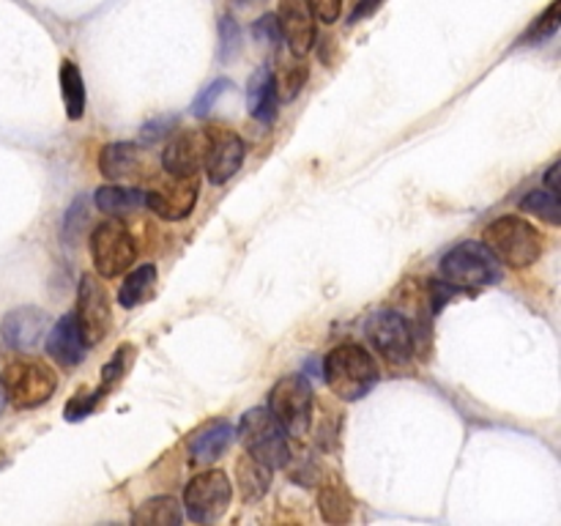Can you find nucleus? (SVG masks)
<instances>
[{
  "instance_id": "nucleus-1",
  "label": "nucleus",
  "mask_w": 561,
  "mask_h": 526,
  "mask_svg": "<svg viewBox=\"0 0 561 526\" xmlns=\"http://www.w3.org/2000/svg\"><path fill=\"white\" fill-rule=\"evenodd\" d=\"M323 378H327L329 389L340 400L354 403V400H362L365 395H370V389L376 387L381 373H378L376 359H373V354L365 345L343 343L334 345L327 354V359H323Z\"/></svg>"
},
{
  "instance_id": "nucleus-2",
  "label": "nucleus",
  "mask_w": 561,
  "mask_h": 526,
  "mask_svg": "<svg viewBox=\"0 0 561 526\" xmlns=\"http://www.w3.org/2000/svg\"><path fill=\"white\" fill-rule=\"evenodd\" d=\"M542 233L524 217L504 214L482 230V244L510 268H529L542 255Z\"/></svg>"
},
{
  "instance_id": "nucleus-3",
  "label": "nucleus",
  "mask_w": 561,
  "mask_h": 526,
  "mask_svg": "<svg viewBox=\"0 0 561 526\" xmlns=\"http://www.w3.org/2000/svg\"><path fill=\"white\" fill-rule=\"evenodd\" d=\"M442 277L455 290L474 294L496 283L499 261L482 241H460L442 258Z\"/></svg>"
},
{
  "instance_id": "nucleus-4",
  "label": "nucleus",
  "mask_w": 561,
  "mask_h": 526,
  "mask_svg": "<svg viewBox=\"0 0 561 526\" xmlns=\"http://www.w3.org/2000/svg\"><path fill=\"white\" fill-rule=\"evenodd\" d=\"M236 436L244 444L247 455L266 464L268 469H285L290 460L288 438H285V427L279 425L277 416L268 409H250L241 416Z\"/></svg>"
},
{
  "instance_id": "nucleus-5",
  "label": "nucleus",
  "mask_w": 561,
  "mask_h": 526,
  "mask_svg": "<svg viewBox=\"0 0 561 526\" xmlns=\"http://www.w3.org/2000/svg\"><path fill=\"white\" fill-rule=\"evenodd\" d=\"M0 378H3L5 400L14 409H36V405H44L53 398L55 389H58V373L49 365H44V362L31 359V356L9 362Z\"/></svg>"
},
{
  "instance_id": "nucleus-6",
  "label": "nucleus",
  "mask_w": 561,
  "mask_h": 526,
  "mask_svg": "<svg viewBox=\"0 0 561 526\" xmlns=\"http://www.w3.org/2000/svg\"><path fill=\"white\" fill-rule=\"evenodd\" d=\"M312 405H316V392L301 373L283 376L268 392V411L290 436H305L310 431Z\"/></svg>"
},
{
  "instance_id": "nucleus-7",
  "label": "nucleus",
  "mask_w": 561,
  "mask_h": 526,
  "mask_svg": "<svg viewBox=\"0 0 561 526\" xmlns=\"http://www.w3.org/2000/svg\"><path fill=\"white\" fill-rule=\"evenodd\" d=\"M91 258L102 277H121L135 263L137 244L118 217L104 219L91 230Z\"/></svg>"
},
{
  "instance_id": "nucleus-8",
  "label": "nucleus",
  "mask_w": 561,
  "mask_h": 526,
  "mask_svg": "<svg viewBox=\"0 0 561 526\" xmlns=\"http://www.w3.org/2000/svg\"><path fill=\"white\" fill-rule=\"evenodd\" d=\"M197 195H201L197 175H151L146 190V208L168 222H179L195 211Z\"/></svg>"
},
{
  "instance_id": "nucleus-9",
  "label": "nucleus",
  "mask_w": 561,
  "mask_h": 526,
  "mask_svg": "<svg viewBox=\"0 0 561 526\" xmlns=\"http://www.w3.org/2000/svg\"><path fill=\"white\" fill-rule=\"evenodd\" d=\"M233 499V485L222 469H208L192 477L184 488V507L195 524H211L222 518Z\"/></svg>"
},
{
  "instance_id": "nucleus-10",
  "label": "nucleus",
  "mask_w": 561,
  "mask_h": 526,
  "mask_svg": "<svg viewBox=\"0 0 561 526\" xmlns=\"http://www.w3.org/2000/svg\"><path fill=\"white\" fill-rule=\"evenodd\" d=\"M367 340H370L373 348L381 354V359H387L389 365H405V362L414 356V323L398 310H378L376 316H370L365 327Z\"/></svg>"
},
{
  "instance_id": "nucleus-11",
  "label": "nucleus",
  "mask_w": 561,
  "mask_h": 526,
  "mask_svg": "<svg viewBox=\"0 0 561 526\" xmlns=\"http://www.w3.org/2000/svg\"><path fill=\"white\" fill-rule=\"evenodd\" d=\"M75 321L80 327L82 340L91 345H99L113 329V307H110V296L99 277L93 274H82L80 288H77V312Z\"/></svg>"
},
{
  "instance_id": "nucleus-12",
  "label": "nucleus",
  "mask_w": 561,
  "mask_h": 526,
  "mask_svg": "<svg viewBox=\"0 0 561 526\" xmlns=\"http://www.w3.org/2000/svg\"><path fill=\"white\" fill-rule=\"evenodd\" d=\"M247 157V146L239 132L228 126H208L206 129V157H203V170L211 184L222 186L241 170Z\"/></svg>"
},
{
  "instance_id": "nucleus-13",
  "label": "nucleus",
  "mask_w": 561,
  "mask_h": 526,
  "mask_svg": "<svg viewBox=\"0 0 561 526\" xmlns=\"http://www.w3.org/2000/svg\"><path fill=\"white\" fill-rule=\"evenodd\" d=\"M206 157V129H175L162 151V168L170 175H197Z\"/></svg>"
},
{
  "instance_id": "nucleus-14",
  "label": "nucleus",
  "mask_w": 561,
  "mask_h": 526,
  "mask_svg": "<svg viewBox=\"0 0 561 526\" xmlns=\"http://www.w3.org/2000/svg\"><path fill=\"white\" fill-rule=\"evenodd\" d=\"M99 173L110 181H135L146 175L151 179V162L135 142H107L99 151Z\"/></svg>"
},
{
  "instance_id": "nucleus-15",
  "label": "nucleus",
  "mask_w": 561,
  "mask_h": 526,
  "mask_svg": "<svg viewBox=\"0 0 561 526\" xmlns=\"http://www.w3.org/2000/svg\"><path fill=\"white\" fill-rule=\"evenodd\" d=\"M47 329H49L47 312L31 305L5 312L3 323H0L3 343L14 351H33L44 340Z\"/></svg>"
},
{
  "instance_id": "nucleus-16",
  "label": "nucleus",
  "mask_w": 561,
  "mask_h": 526,
  "mask_svg": "<svg viewBox=\"0 0 561 526\" xmlns=\"http://www.w3.org/2000/svg\"><path fill=\"white\" fill-rule=\"evenodd\" d=\"M277 22L283 38L288 42L290 55L305 58L316 44V16H312L307 0H279Z\"/></svg>"
},
{
  "instance_id": "nucleus-17",
  "label": "nucleus",
  "mask_w": 561,
  "mask_h": 526,
  "mask_svg": "<svg viewBox=\"0 0 561 526\" xmlns=\"http://www.w3.org/2000/svg\"><path fill=\"white\" fill-rule=\"evenodd\" d=\"M47 354L49 359L58 362L60 367H77L80 362H85L88 356V343L82 340L80 327L75 321V312L60 318L47 334Z\"/></svg>"
},
{
  "instance_id": "nucleus-18",
  "label": "nucleus",
  "mask_w": 561,
  "mask_h": 526,
  "mask_svg": "<svg viewBox=\"0 0 561 526\" xmlns=\"http://www.w3.org/2000/svg\"><path fill=\"white\" fill-rule=\"evenodd\" d=\"M236 438V427L230 425V422L219 420V422H211V425H206L203 431H197L195 436L190 438V464H214V460L222 458L225 453L230 449V444H233Z\"/></svg>"
},
{
  "instance_id": "nucleus-19",
  "label": "nucleus",
  "mask_w": 561,
  "mask_h": 526,
  "mask_svg": "<svg viewBox=\"0 0 561 526\" xmlns=\"http://www.w3.org/2000/svg\"><path fill=\"white\" fill-rule=\"evenodd\" d=\"M277 88H274V75L272 66H261V69L252 71L250 85H247V110H250L252 118L263 121V124H272L277 118Z\"/></svg>"
},
{
  "instance_id": "nucleus-20",
  "label": "nucleus",
  "mask_w": 561,
  "mask_h": 526,
  "mask_svg": "<svg viewBox=\"0 0 561 526\" xmlns=\"http://www.w3.org/2000/svg\"><path fill=\"white\" fill-rule=\"evenodd\" d=\"M93 203L107 217H129L146 208V190L137 186H121V184H104L93 192Z\"/></svg>"
},
{
  "instance_id": "nucleus-21",
  "label": "nucleus",
  "mask_w": 561,
  "mask_h": 526,
  "mask_svg": "<svg viewBox=\"0 0 561 526\" xmlns=\"http://www.w3.org/2000/svg\"><path fill=\"white\" fill-rule=\"evenodd\" d=\"M272 471L274 469H268L266 464H261L252 455H241L239 464H236V485H239L241 499L247 504L266 496V491L272 488Z\"/></svg>"
},
{
  "instance_id": "nucleus-22",
  "label": "nucleus",
  "mask_w": 561,
  "mask_h": 526,
  "mask_svg": "<svg viewBox=\"0 0 561 526\" xmlns=\"http://www.w3.org/2000/svg\"><path fill=\"white\" fill-rule=\"evenodd\" d=\"M153 294H157V266L142 263L124 277V285L118 288V305L124 310H135L142 301L153 299Z\"/></svg>"
},
{
  "instance_id": "nucleus-23",
  "label": "nucleus",
  "mask_w": 561,
  "mask_h": 526,
  "mask_svg": "<svg viewBox=\"0 0 561 526\" xmlns=\"http://www.w3.org/2000/svg\"><path fill=\"white\" fill-rule=\"evenodd\" d=\"M318 510L327 524H348L354 515V499L348 496L343 482L337 477H329L318 491Z\"/></svg>"
},
{
  "instance_id": "nucleus-24",
  "label": "nucleus",
  "mask_w": 561,
  "mask_h": 526,
  "mask_svg": "<svg viewBox=\"0 0 561 526\" xmlns=\"http://www.w3.org/2000/svg\"><path fill=\"white\" fill-rule=\"evenodd\" d=\"M181 521H184V513L173 496H153L131 513L135 526H179Z\"/></svg>"
},
{
  "instance_id": "nucleus-25",
  "label": "nucleus",
  "mask_w": 561,
  "mask_h": 526,
  "mask_svg": "<svg viewBox=\"0 0 561 526\" xmlns=\"http://www.w3.org/2000/svg\"><path fill=\"white\" fill-rule=\"evenodd\" d=\"M60 93H64L69 121H80L85 115V80H82L80 66L69 58L60 64Z\"/></svg>"
},
{
  "instance_id": "nucleus-26",
  "label": "nucleus",
  "mask_w": 561,
  "mask_h": 526,
  "mask_svg": "<svg viewBox=\"0 0 561 526\" xmlns=\"http://www.w3.org/2000/svg\"><path fill=\"white\" fill-rule=\"evenodd\" d=\"M272 75H274V88H277L279 102H294V99L301 93V88H305L307 77H310V69H307V64H301V60L294 55L290 60H283V64L277 66V71L272 69Z\"/></svg>"
},
{
  "instance_id": "nucleus-27",
  "label": "nucleus",
  "mask_w": 561,
  "mask_h": 526,
  "mask_svg": "<svg viewBox=\"0 0 561 526\" xmlns=\"http://www.w3.org/2000/svg\"><path fill=\"white\" fill-rule=\"evenodd\" d=\"M559 27H561V0H551V5H548V9L531 22L529 31H526L524 36H520V42L515 44H524V47H531V44H546L557 36Z\"/></svg>"
},
{
  "instance_id": "nucleus-28",
  "label": "nucleus",
  "mask_w": 561,
  "mask_h": 526,
  "mask_svg": "<svg viewBox=\"0 0 561 526\" xmlns=\"http://www.w3.org/2000/svg\"><path fill=\"white\" fill-rule=\"evenodd\" d=\"M135 354H137V348L131 343H121L118 348H115L113 359L102 367V384H99V387H102L104 395L113 392V389L124 381L126 373H129V367H131V362H135Z\"/></svg>"
},
{
  "instance_id": "nucleus-29",
  "label": "nucleus",
  "mask_w": 561,
  "mask_h": 526,
  "mask_svg": "<svg viewBox=\"0 0 561 526\" xmlns=\"http://www.w3.org/2000/svg\"><path fill=\"white\" fill-rule=\"evenodd\" d=\"M520 208L529 214H535V217L546 219V222L551 225H561V203H559V195H553V192H548L546 186L542 190H535L529 192V195L520 201Z\"/></svg>"
},
{
  "instance_id": "nucleus-30",
  "label": "nucleus",
  "mask_w": 561,
  "mask_h": 526,
  "mask_svg": "<svg viewBox=\"0 0 561 526\" xmlns=\"http://www.w3.org/2000/svg\"><path fill=\"white\" fill-rule=\"evenodd\" d=\"M230 88H233V82H230L228 77H219V80H214L211 85L203 88V91L197 93L195 102H192V115H195V118H206V115L217 107L219 99L230 91Z\"/></svg>"
},
{
  "instance_id": "nucleus-31",
  "label": "nucleus",
  "mask_w": 561,
  "mask_h": 526,
  "mask_svg": "<svg viewBox=\"0 0 561 526\" xmlns=\"http://www.w3.org/2000/svg\"><path fill=\"white\" fill-rule=\"evenodd\" d=\"M241 53V27L233 16H222L219 20V60L228 64Z\"/></svg>"
},
{
  "instance_id": "nucleus-32",
  "label": "nucleus",
  "mask_w": 561,
  "mask_h": 526,
  "mask_svg": "<svg viewBox=\"0 0 561 526\" xmlns=\"http://www.w3.org/2000/svg\"><path fill=\"white\" fill-rule=\"evenodd\" d=\"M102 400H104L102 387L93 389V392H77L75 398H71L69 403H66L64 416H66V420H69V422L85 420V416H91L93 411H96V405L102 403Z\"/></svg>"
},
{
  "instance_id": "nucleus-33",
  "label": "nucleus",
  "mask_w": 561,
  "mask_h": 526,
  "mask_svg": "<svg viewBox=\"0 0 561 526\" xmlns=\"http://www.w3.org/2000/svg\"><path fill=\"white\" fill-rule=\"evenodd\" d=\"M85 225H88V197L80 195L75 203H71L69 211H66V219H64L66 244H75V241L80 239L82 230H85Z\"/></svg>"
},
{
  "instance_id": "nucleus-34",
  "label": "nucleus",
  "mask_w": 561,
  "mask_h": 526,
  "mask_svg": "<svg viewBox=\"0 0 561 526\" xmlns=\"http://www.w3.org/2000/svg\"><path fill=\"white\" fill-rule=\"evenodd\" d=\"M252 36H255V42L279 47V42H283V31H279L277 14H263L261 20L252 22Z\"/></svg>"
},
{
  "instance_id": "nucleus-35",
  "label": "nucleus",
  "mask_w": 561,
  "mask_h": 526,
  "mask_svg": "<svg viewBox=\"0 0 561 526\" xmlns=\"http://www.w3.org/2000/svg\"><path fill=\"white\" fill-rule=\"evenodd\" d=\"M312 16L323 25H332L340 20V11H343V0H307Z\"/></svg>"
},
{
  "instance_id": "nucleus-36",
  "label": "nucleus",
  "mask_w": 561,
  "mask_h": 526,
  "mask_svg": "<svg viewBox=\"0 0 561 526\" xmlns=\"http://www.w3.org/2000/svg\"><path fill=\"white\" fill-rule=\"evenodd\" d=\"M175 124H179V118H175V115H159V118L148 121V124L142 126V140L146 142L162 140V137L170 135V129H173Z\"/></svg>"
},
{
  "instance_id": "nucleus-37",
  "label": "nucleus",
  "mask_w": 561,
  "mask_h": 526,
  "mask_svg": "<svg viewBox=\"0 0 561 526\" xmlns=\"http://www.w3.org/2000/svg\"><path fill=\"white\" fill-rule=\"evenodd\" d=\"M381 3H383V0H359V3H356V9L351 11L348 25H356V22H362V20H365V16L376 14L378 5H381Z\"/></svg>"
},
{
  "instance_id": "nucleus-38",
  "label": "nucleus",
  "mask_w": 561,
  "mask_h": 526,
  "mask_svg": "<svg viewBox=\"0 0 561 526\" xmlns=\"http://www.w3.org/2000/svg\"><path fill=\"white\" fill-rule=\"evenodd\" d=\"M559 170H561V162H553L551 168H548V173H546V190L561 197V190H559Z\"/></svg>"
},
{
  "instance_id": "nucleus-39",
  "label": "nucleus",
  "mask_w": 561,
  "mask_h": 526,
  "mask_svg": "<svg viewBox=\"0 0 561 526\" xmlns=\"http://www.w3.org/2000/svg\"><path fill=\"white\" fill-rule=\"evenodd\" d=\"M5 403H9V400H5V387H3V378H0V414H3Z\"/></svg>"
},
{
  "instance_id": "nucleus-40",
  "label": "nucleus",
  "mask_w": 561,
  "mask_h": 526,
  "mask_svg": "<svg viewBox=\"0 0 561 526\" xmlns=\"http://www.w3.org/2000/svg\"><path fill=\"white\" fill-rule=\"evenodd\" d=\"M236 5H255V3H266V0H233Z\"/></svg>"
}]
</instances>
